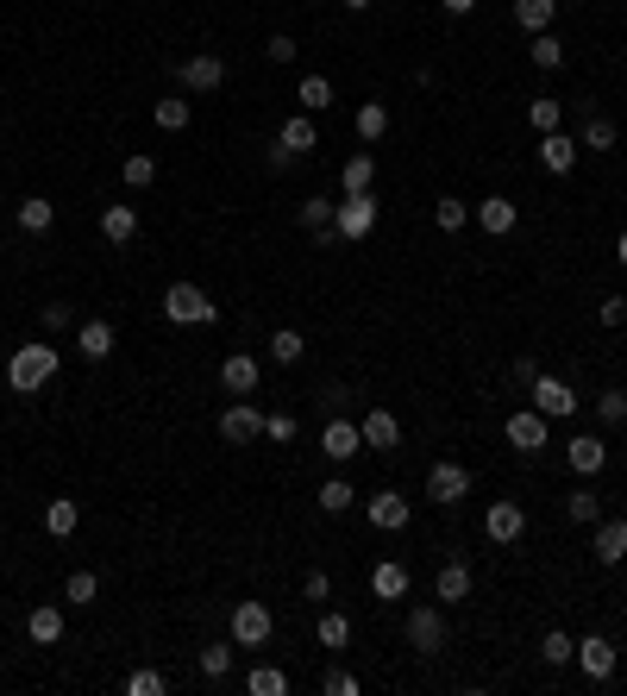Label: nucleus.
Listing matches in <instances>:
<instances>
[{
    "instance_id": "nucleus-1",
    "label": "nucleus",
    "mask_w": 627,
    "mask_h": 696,
    "mask_svg": "<svg viewBox=\"0 0 627 696\" xmlns=\"http://www.w3.org/2000/svg\"><path fill=\"white\" fill-rule=\"evenodd\" d=\"M57 364H63V352H57V345H44V339L19 345V352L7 358V383H13V396H38V389L57 377Z\"/></svg>"
},
{
    "instance_id": "nucleus-2",
    "label": "nucleus",
    "mask_w": 627,
    "mask_h": 696,
    "mask_svg": "<svg viewBox=\"0 0 627 696\" xmlns=\"http://www.w3.org/2000/svg\"><path fill=\"white\" fill-rule=\"evenodd\" d=\"M164 314L176 320V327H214V320H220L214 295L195 289V283H170V289H164Z\"/></svg>"
},
{
    "instance_id": "nucleus-3",
    "label": "nucleus",
    "mask_w": 627,
    "mask_h": 696,
    "mask_svg": "<svg viewBox=\"0 0 627 696\" xmlns=\"http://www.w3.org/2000/svg\"><path fill=\"white\" fill-rule=\"evenodd\" d=\"M370 232H377V201H370V189L364 195H339V207H333V239L364 245Z\"/></svg>"
},
{
    "instance_id": "nucleus-4",
    "label": "nucleus",
    "mask_w": 627,
    "mask_h": 696,
    "mask_svg": "<svg viewBox=\"0 0 627 696\" xmlns=\"http://www.w3.org/2000/svg\"><path fill=\"white\" fill-rule=\"evenodd\" d=\"M270 634H276V615L264 602H232V646L258 653V646H270Z\"/></svg>"
},
{
    "instance_id": "nucleus-5",
    "label": "nucleus",
    "mask_w": 627,
    "mask_h": 696,
    "mask_svg": "<svg viewBox=\"0 0 627 696\" xmlns=\"http://www.w3.org/2000/svg\"><path fill=\"white\" fill-rule=\"evenodd\" d=\"M408 646L414 653H439V646H446V615H439L433 602H414L408 609Z\"/></svg>"
},
{
    "instance_id": "nucleus-6",
    "label": "nucleus",
    "mask_w": 627,
    "mask_h": 696,
    "mask_svg": "<svg viewBox=\"0 0 627 696\" xmlns=\"http://www.w3.org/2000/svg\"><path fill=\"white\" fill-rule=\"evenodd\" d=\"M502 439H508L515 452H546V414H540V408H515V414L502 421Z\"/></svg>"
},
{
    "instance_id": "nucleus-7",
    "label": "nucleus",
    "mask_w": 627,
    "mask_h": 696,
    "mask_svg": "<svg viewBox=\"0 0 627 696\" xmlns=\"http://www.w3.org/2000/svg\"><path fill=\"white\" fill-rule=\"evenodd\" d=\"M527 396H533V408H540L546 421H571V414H577V389L559 383V377H540V383L527 389Z\"/></svg>"
},
{
    "instance_id": "nucleus-8",
    "label": "nucleus",
    "mask_w": 627,
    "mask_h": 696,
    "mask_svg": "<svg viewBox=\"0 0 627 696\" xmlns=\"http://www.w3.org/2000/svg\"><path fill=\"white\" fill-rule=\"evenodd\" d=\"M483 533H490L496 546H515L527 533V508L521 502H490V508H483Z\"/></svg>"
},
{
    "instance_id": "nucleus-9",
    "label": "nucleus",
    "mask_w": 627,
    "mask_h": 696,
    "mask_svg": "<svg viewBox=\"0 0 627 696\" xmlns=\"http://www.w3.org/2000/svg\"><path fill=\"white\" fill-rule=\"evenodd\" d=\"M176 76H182V88H189V95H214V88L226 82V63H220L214 51H195L189 63L176 69Z\"/></svg>"
},
{
    "instance_id": "nucleus-10",
    "label": "nucleus",
    "mask_w": 627,
    "mask_h": 696,
    "mask_svg": "<svg viewBox=\"0 0 627 696\" xmlns=\"http://www.w3.org/2000/svg\"><path fill=\"white\" fill-rule=\"evenodd\" d=\"M220 439H226V446H251V439H264V414L251 402H232L220 414Z\"/></svg>"
},
{
    "instance_id": "nucleus-11",
    "label": "nucleus",
    "mask_w": 627,
    "mask_h": 696,
    "mask_svg": "<svg viewBox=\"0 0 627 696\" xmlns=\"http://www.w3.org/2000/svg\"><path fill=\"white\" fill-rule=\"evenodd\" d=\"M427 496L433 502H464V496H471V471L452 464V458H439L433 471H427Z\"/></svg>"
},
{
    "instance_id": "nucleus-12",
    "label": "nucleus",
    "mask_w": 627,
    "mask_h": 696,
    "mask_svg": "<svg viewBox=\"0 0 627 696\" xmlns=\"http://www.w3.org/2000/svg\"><path fill=\"white\" fill-rule=\"evenodd\" d=\"M320 452H327L333 464H352V458L364 452V433H358V421H327V427H320Z\"/></svg>"
},
{
    "instance_id": "nucleus-13",
    "label": "nucleus",
    "mask_w": 627,
    "mask_h": 696,
    "mask_svg": "<svg viewBox=\"0 0 627 696\" xmlns=\"http://www.w3.org/2000/svg\"><path fill=\"white\" fill-rule=\"evenodd\" d=\"M358 433H364L370 452H396V446H402V421H396L389 408H370L364 421H358Z\"/></svg>"
},
{
    "instance_id": "nucleus-14",
    "label": "nucleus",
    "mask_w": 627,
    "mask_h": 696,
    "mask_svg": "<svg viewBox=\"0 0 627 696\" xmlns=\"http://www.w3.org/2000/svg\"><path fill=\"white\" fill-rule=\"evenodd\" d=\"M364 515H370V527H383V533H402L414 508H408V496L383 490V496H370V502H364Z\"/></svg>"
},
{
    "instance_id": "nucleus-15",
    "label": "nucleus",
    "mask_w": 627,
    "mask_h": 696,
    "mask_svg": "<svg viewBox=\"0 0 627 696\" xmlns=\"http://www.w3.org/2000/svg\"><path fill=\"white\" fill-rule=\"evenodd\" d=\"M577 665H584V678H615V640H602V634H590V640H577Z\"/></svg>"
},
{
    "instance_id": "nucleus-16",
    "label": "nucleus",
    "mask_w": 627,
    "mask_h": 696,
    "mask_svg": "<svg viewBox=\"0 0 627 696\" xmlns=\"http://www.w3.org/2000/svg\"><path fill=\"white\" fill-rule=\"evenodd\" d=\"M515 220H521V207L508 201V195H483V207H477V226L490 232V239H508V232H515Z\"/></svg>"
},
{
    "instance_id": "nucleus-17",
    "label": "nucleus",
    "mask_w": 627,
    "mask_h": 696,
    "mask_svg": "<svg viewBox=\"0 0 627 696\" xmlns=\"http://www.w3.org/2000/svg\"><path fill=\"white\" fill-rule=\"evenodd\" d=\"M577 151H584V145H577L571 132H546V138H540V164H546L552 176H571V170H577Z\"/></svg>"
},
{
    "instance_id": "nucleus-18",
    "label": "nucleus",
    "mask_w": 627,
    "mask_h": 696,
    "mask_svg": "<svg viewBox=\"0 0 627 696\" xmlns=\"http://www.w3.org/2000/svg\"><path fill=\"white\" fill-rule=\"evenodd\" d=\"M565 464H571V471H577V477H596V471H602V464H609V446H602V439H596V433H577V439H571V446H565Z\"/></svg>"
},
{
    "instance_id": "nucleus-19",
    "label": "nucleus",
    "mask_w": 627,
    "mask_h": 696,
    "mask_svg": "<svg viewBox=\"0 0 627 696\" xmlns=\"http://www.w3.org/2000/svg\"><path fill=\"white\" fill-rule=\"evenodd\" d=\"M258 377H264V370H258V358H251V352H232V358L220 364L226 396H251V389H258Z\"/></svg>"
},
{
    "instance_id": "nucleus-20",
    "label": "nucleus",
    "mask_w": 627,
    "mask_h": 696,
    "mask_svg": "<svg viewBox=\"0 0 627 696\" xmlns=\"http://www.w3.org/2000/svg\"><path fill=\"white\" fill-rule=\"evenodd\" d=\"M276 145H283L289 157H301V151H320V126H314V113H295V120H283Z\"/></svg>"
},
{
    "instance_id": "nucleus-21",
    "label": "nucleus",
    "mask_w": 627,
    "mask_h": 696,
    "mask_svg": "<svg viewBox=\"0 0 627 696\" xmlns=\"http://www.w3.org/2000/svg\"><path fill=\"white\" fill-rule=\"evenodd\" d=\"M132 232H138L132 201H107V207H101V239H107V245H132Z\"/></svg>"
},
{
    "instance_id": "nucleus-22",
    "label": "nucleus",
    "mask_w": 627,
    "mask_h": 696,
    "mask_svg": "<svg viewBox=\"0 0 627 696\" xmlns=\"http://www.w3.org/2000/svg\"><path fill=\"white\" fill-rule=\"evenodd\" d=\"M76 352H82L88 364L113 358V320H82V333H76Z\"/></svg>"
},
{
    "instance_id": "nucleus-23",
    "label": "nucleus",
    "mask_w": 627,
    "mask_h": 696,
    "mask_svg": "<svg viewBox=\"0 0 627 696\" xmlns=\"http://www.w3.org/2000/svg\"><path fill=\"white\" fill-rule=\"evenodd\" d=\"M370 596H377V602H402V596H408V565L383 559L377 571H370Z\"/></svg>"
},
{
    "instance_id": "nucleus-24",
    "label": "nucleus",
    "mask_w": 627,
    "mask_h": 696,
    "mask_svg": "<svg viewBox=\"0 0 627 696\" xmlns=\"http://www.w3.org/2000/svg\"><path fill=\"white\" fill-rule=\"evenodd\" d=\"M433 596H439V602H464V596H471V565H464V559L439 565V577H433Z\"/></svg>"
},
{
    "instance_id": "nucleus-25",
    "label": "nucleus",
    "mask_w": 627,
    "mask_h": 696,
    "mask_svg": "<svg viewBox=\"0 0 627 696\" xmlns=\"http://www.w3.org/2000/svg\"><path fill=\"white\" fill-rule=\"evenodd\" d=\"M596 559L602 565H621L627 559V521L615 515V521H596Z\"/></svg>"
},
{
    "instance_id": "nucleus-26",
    "label": "nucleus",
    "mask_w": 627,
    "mask_h": 696,
    "mask_svg": "<svg viewBox=\"0 0 627 696\" xmlns=\"http://www.w3.org/2000/svg\"><path fill=\"white\" fill-rule=\"evenodd\" d=\"M26 634H32L38 646H57V640H63V609H57V602H38V609L26 615Z\"/></svg>"
},
{
    "instance_id": "nucleus-27",
    "label": "nucleus",
    "mask_w": 627,
    "mask_h": 696,
    "mask_svg": "<svg viewBox=\"0 0 627 696\" xmlns=\"http://www.w3.org/2000/svg\"><path fill=\"white\" fill-rule=\"evenodd\" d=\"M370 182H377V157H370V151H352V157H345V170H339V189H345V195H364Z\"/></svg>"
},
{
    "instance_id": "nucleus-28",
    "label": "nucleus",
    "mask_w": 627,
    "mask_h": 696,
    "mask_svg": "<svg viewBox=\"0 0 627 696\" xmlns=\"http://www.w3.org/2000/svg\"><path fill=\"white\" fill-rule=\"evenodd\" d=\"M552 13H559V0H515V26L521 32H552Z\"/></svg>"
},
{
    "instance_id": "nucleus-29",
    "label": "nucleus",
    "mask_w": 627,
    "mask_h": 696,
    "mask_svg": "<svg viewBox=\"0 0 627 696\" xmlns=\"http://www.w3.org/2000/svg\"><path fill=\"white\" fill-rule=\"evenodd\" d=\"M295 101H301V113H327L333 107V82L327 76H301L295 82Z\"/></svg>"
},
{
    "instance_id": "nucleus-30",
    "label": "nucleus",
    "mask_w": 627,
    "mask_h": 696,
    "mask_svg": "<svg viewBox=\"0 0 627 696\" xmlns=\"http://www.w3.org/2000/svg\"><path fill=\"white\" fill-rule=\"evenodd\" d=\"M352 126H358V145H377V138L389 132V107H383V101H364Z\"/></svg>"
},
{
    "instance_id": "nucleus-31",
    "label": "nucleus",
    "mask_w": 627,
    "mask_h": 696,
    "mask_svg": "<svg viewBox=\"0 0 627 696\" xmlns=\"http://www.w3.org/2000/svg\"><path fill=\"white\" fill-rule=\"evenodd\" d=\"M151 120H157V126H164V132H189V120H195V107H189V101H182V95H170V101H157V107H151Z\"/></svg>"
},
{
    "instance_id": "nucleus-32",
    "label": "nucleus",
    "mask_w": 627,
    "mask_h": 696,
    "mask_svg": "<svg viewBox=\"0 0 627 696\" xmlns=\"http://www.w3.org/2000/svg\"><path fill=\"white\" fill-rule=\"evenodd\" d=\"M51 220H57V207L44 201V195H26V201H19V232H51Z\"/></svg>"
},
{
    "instance_id": "nucleus-33",
    "label": "nucleus",
    "mask_w": 627,
    "mask_h": 696,
    "mask_svg": "<svg viewBox=\"0 0 627 696\" xmlns=\"http://www.w3.org/2000/svg\"><path fill=\"white\" fill-rule=\"evenodd\" d=\"M314 502L327 508V515H345V508L358 502V490H352V483H345V477H327V483H320V490H314Z\"/></svg>"
},
{
    "instance_id": "nucleus-34",
    "label": "nucleus",
    "mask_w": 627,
    "mask_h": 696,
    "mask_svg": "<svg viewBox=\"0 0 627 696\" xmlns=\"http://www.w3.org/2000/svg\"><path fill=\"white\" fill-rule=\"evenodd\" d=\"M301 352H308V339H301L295 327H276L270 333V364H301Z\"/></svg>"
},
{
    "instance_id": "nucleus-35",
    "label": "nucleus",
    "mask_w": 627,
    "mask_h": 696,
    "mask_svg": "<svg viewBox=\"0 0 627 696\" xmlns=\"http://www.w3.org/2000/svg\"><path fill=\"white\" fill-rule=\"evenodd\" d=\"M527 57H533V69H565V44L552 38V32H533V44H527Z\"/></svg>"
},
{
    "instance_id": "nucleus-36",
    "label": "nucleus",
    "mask_w": 627,
    "mask_h": 696,
    "mask_svg": "<svg viewBox=\"0 0 627 696\" xmlns=\"http://www.w3.org/2000/svg\"><path fill=\"white\" fill-rule=\"evenodd\" d=\"M527 120L540 126V132H559V126H565V101H552V95H533V101H527Z\"/></svg>"
},
{
    "instance_id": "nucleus-37",
    "label": "nucleus",
    "mask_w": 627,
    "mask_h": 696,
    "mask_svg": "<svg viewBox=\"0 0 627 696\" xmlns=\"http://www.w3.org/2000/svg\"><path fill=\"white\" fill-rule=\"evenodd\" d=\"M76 521H82V508H76V502H69V496H57L51 508H44V527H51V533H57V540H69V533H76Z\"/></svg>"
},
{
    "instance_id": "nucleus-38",
    "label": "nucleus",
    "mask_w": 627,
    "mask_h": 696,
    "mask_svg": "<svg viewBox=\"0 0 627 696\" xmlns=\"http://www.w3.org/2000/svg\"><path fill=\"white\" fill-rule=\"evenodd\" d=\"M596 421L602 427H627V389H602V396H596Z\"/></svg>"
},
{
    "instance_id": "nucleus-39",
    "label": "nucleus",
    "mask_w": 627,
    "mask_h": 696,
    "mask_svg": "<svg viewBox=\"0 0 627 696\" xmlns=\"http://www.w3.org/2000/svg\"><path fill=\"white\" fill-rule=\"evenodd\" d=\"M95 596H101V577H95V571H76V577L63 584V602H69V609H88Z\"/></svg>"
},
{
    "instance_id": "nucleus-40",
    "label": "nucleus",
    "mask_w": 627,
    "mask_h": 696,
    "mask_svg": "<svg viewBox=\"0 0 627 696\" xmlns=\"http://www.w3.org/2000/svg\"><path fill=\"white\" fill-rule=\"evenodd\" d=\"M314 640L327 646V653H339V646L352 640V621H345V615H320V621H314Z\"/></svg>"
},
{
    "instance_id": "nucleus-41",
    "label": "nucleus",
    "mask_w": 627,
    "mask_h": 696,
    "mask_svg": "<svg viewBox=\"0 0 627 696\" xmlns=\"http://www.w3.org/2000/svg\"><path fill=\"white\" fill-rule=\"evenodd\" d=\"M120 176H126V189H151L157 182V157H145V151H132L126 164H120Z\"/></svg>"
},
{
    "instance_id": "nucleus-42",
    "label": "nucleus",
    "mask_w": 627,
    "mask_h": 696,
    "mask_svg": "<svg viewBox=\"0 0 627 696\" xmlns=\"http://www.w3.org/2000/svg\"><path fill=\"white\" fill-rule=\"evenodd\" d=\"M245 690H251V696H289V678H283L276 665H258V671L245 678Z\"/></svg>"
},
{
    "instance_id": "nucleus-43",
    "label": "nucleus",
    "mask_w": 627,
    "mask_h": 696,
    "mask_svg": "<svg viewBox=\"0 0 627 696\" xmlns=\"http://www.w3.org/2000/svg\"><path fill=\"white\" fill-rule=\"evenodd\" d=\"M540 659H546V665H571V659H577V640H571L565 628H552V634L540 640Z\"/></svg>"
},
{
    "instance_id": "nucleus-44",
    "label": "nucleus",
    "mask_w": 627,
    "mask_h": 696,
    "mask_svg": "<svg viewBox=\"0 0 627 696\" xmlns=\"http://www.w3.org/2000/svg\"><path fill=\"white\" fill-rule=\"evenodd\" d=\"M565 515L596 527V521H602V496H596V490H571V496H565Z\"/></svg>"
},
{
    "instance_id": "nucleus-45",
    "label": "nucleus",
    "mask_w": 627,
    "mask_h": 696,
    "mask_svg": "<svg viewBox=\"0 0 627 696\" xmlns=\"http://www.w3.org/2000/svg\"><path fill=\"white\" fill-rule=\"evenodd\" d=\"M584 145L590 151H615V120H609V113H590V120H584Z\"/></svg>"
},
{
    "instance_id": "nucleus-46",
    "label": "nucleus",
    "mask_w": 627,
    "mask_h": 696,
    "mask_svg": "<svg viewBox=\"0 0 627 696\" xmlns=\"http://www.w3.org/2000/svg\"><path fill=\"white\" fill-rule=\"evenodd\" d=\"M333 207H339V201H320V195H314V201H301L295 220L308 226V232H333Z\"/></svg>"
},
{
    "instance_id": "nucleus-47",
    "label": "nucleus",
    "mask_w": 627,
    "mask_h": 696,
    "mask_svg": "<svg viewBox=\"0 0 627 696\" xmlns=\"http://www.w3.org/2000/svg\"><path fill=\"white\" fill-rule=\"evenodd\" d=\"M433 226H439V232H464V201H458V195H439V201H433Z\"/></svg>"
},
{
    "instance_id": "nucleus-48",
    "label": "nucleus",
    "mask_w": 627,
    "mask_h": 696,
    "mask_svg": "<svg viewBox=\"0 0 627 696\" xmlns=\"http://www.w3.org/2000/svg\"><path fill=\"white\" fill-rule=\"evenodd\" d=\"M170 690V678H164V671H132V678H126V696H164Z\"/></svg>"
},
{
    "instance_id": "nucleus-49",
    "label": "nucleus",
    "mask_w": 627,
    "mask_h": 696,
    "mask_svg": "<svg viewBox=\"0 0 627 696\" xmlns=\"http://www.w3.org/2000/svg\"><path fill=\"white\" fill-rule=\"evenodd\" d=\"M226 671H232V646H201V678H226Z\"/></svg>"
},
{
    "instance_id": "nucleus-50",
    "label": "nucleus",
    "mask_w": 627,
    "mask_h": 696,
    "mask_svg": "<svg viewBox=\"0 0 627 696\" xmlns=\"http://www.w3.org/2000/svg\"><path fill=\"white\" fill-rule=\"evenodd\" d=\"M533 383H540V364H533V358L521 352L515 364H508V389H533Z\"/></svg>"
},
{
    "instance_id": "nucleus-51",
    "label": "nucleus",
    "mask_w": 627,
    "mask_h": 696,
    "mask_svg": "<svg viewBox=\"0 0 627 696\" xmlns=\"http://www.w3.org/2000/svg\"><path fill=\"white\" fill-rule=\"evenodd\" d=\"M38 320H44V333H63L76 314H69V301H44V308H38Z\"/></svg>"
},
{
    "instance_id": "nucleus-52",
    "label": "nucleus",
    "mask_w": 627,
    "mask_h": 696,
    "mask_svg": "<svg viewBox=\"0 0 627 696\" xmlns=\"http://www.w3.org/2000/svg\"><path fill=\"white\" fill-rule=\"evenodd\" d=\"M320 690H327V696H358L364 684L352 678V671H327V678H320Z\"/></svg>"
},
{
    "instance_id": "nucleus-53",
    "label": "nucleus",
    "mask_w": 627,
    "mask_h": 696,
    "mask_svg": "<svg viewBox=\"0 0 627 696\" xmlns=\"http://www.w3.org/2000/svg\"><path fill=\"white\" fill-rule=\"evenodd\" d=\"M596 320H602V327H621V320H627V295H609V301L596 308Z\"/></svg>"
},
{
    "instance_id": "nucleus-54",
    "label": "nucleus",
    "mask_w": 627,
    "mask_h": 696,
    "mask_svg": "<svg viewBox=\"0 0 627 696\" xmlns=\"http://www.w3.org/2000/svg\"><path fill=\"white\" fill-rule=\"evenodd\" d=\"M264 433L283 446V439H295V414H264Z\"/></svg>"
},
{
    "instance_id": "nucleus-55",
    "label": "nucleus",
    "mask_w": 627,
    "mask_h": 696,
    "mask_svg": "<svg viewBox=\"0 0 627 696\" xmlns=\"http://www.w3.org/2000/svg\"><path fill=\"white\" fill-rule=\"evenodd\" d=\"M264 57H270V63H295V38H289V32H276V38L264 44Z\"/></svg>"
},
{
    "instance_id": "nucleus-56",
    "label": "nucleus",
    "mask_w": 627,
    "mask_h": 696,
    "mask_svg": "<svg viewBox=\"0 0 627 696\" xmlns=\"http://www.w3.org/2000/svg\"><path fill=\"white\" fill-rule=\"evenodd\" d=\"M301 590H308V602H327L333 596V577L327 571H308V584H301Z\"/></svg>"
},
{
    "instance_id": "nucleus-57",
    "label": "nucleus",
    "mask_w": 627,
    "mask_h": 696,
    "mask_svg": "<svg viewBox=\"0 0 627 696\" xmlns=\"http://www.w3.org/2000/svg\"><path fill=\"white\" fill-rule=\"evenodd\" d=\"M439 7H446L452 19H464V13H477V0H439Z\"/></svg>"
},
{
    "instance_id": "nucleus-58",
    "label": "nucleus",
    "mask_w": 627,
    "mask_h": 696,
    "mask_svg": "<svg viewBox=\"0 0 627 696\" xmlns=\"http://www.w3.org/2000/svg\"><path fill=\"white\" fill-rule=\"evenodd\" d=\"M615 258H621V270H627V232H621V239H615Z\"/></svg>"
},
{
    "instance_id": "nucleus-59",
    "label": "nucleus",
    "mask_w": 627,
    "mask_h": 696,
    "mask_svg": "<svg viewBox=\"0 0 627 696\" xmlns=\"http://www.w3.org/2000/svg\"><path fill=\"white\" fill-rule=\"evenodd\" d=\"M339 7H352V13H364V7H370V0H339Z\"/></svg>"
}]
</instances>
